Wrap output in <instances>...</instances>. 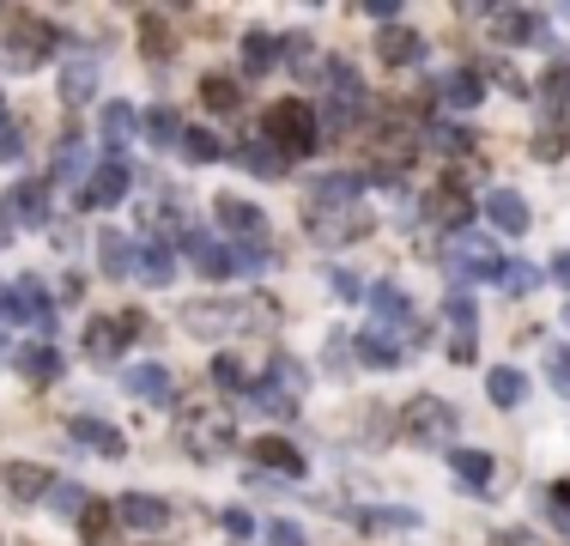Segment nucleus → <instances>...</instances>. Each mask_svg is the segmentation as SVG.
Listing matches in <instances>:
<instances>
[{
	"instance_id": "f257e3e1",
	"label": "nucleus",
	"mask_w": 570,
	"mask_h": 546,
	"mask_svg": "<svg viewBox=\"0 0 570 546\" xmlns=\"http://www.w3.org/2000/svg\"><path fill=\"white\" fill-rule=\"evenodd\" d=\"M261 140L273 146V152L292 164V158H310L316 146H322V128H316V110L304 104V98H285V104H273L267 110V122H261Z\"/></svg>"
},
{
	"instance_id": "f03ea898",
	"label": "nucleus",
	"mask_w": 570,
	"mask_h": 546,
	"mask_svg": "<svg viewBox=\"0 0 570 546\" xmlns=\"http://www.w3.org/2000/svg\"><path fill=\"white\" fill-rule=\"evenodd\" d=\"M134 334H146V316L140 310H122L116 322H110V316H98V322H86V352H91V359H116Z\"/></svg>"
},
{
	"instance_id": "7ed1b4c3",
	"label": "nucleus",
	"mask_w": 570,
	"mask_h": 546,
	"mask_svg": "<svg viewBox=\"0 0 570 546\" xmlns=\"http://www.w3.org/2000/svg\"><path fill=\"white\" fill-rule=\"evenodd\" d=\"M443 268L455 273V280H498V268H504V255H498L486 237H461V243L443 255Z\"/></svg>"
},
{
	"instance_id": "20e7f679",
	"label": "nucleus",
	"mask_w": 570,
	"mask_h": 546,
	"mask_svg": "<svg viewBox=\"0 0 570 546\" xmlns=\"http://www.w3.org/2000/svg\"><path fill=\"white\" fill-rule=\"evenodd\" d=\"M128 164H122V158H104V164L91 170L86 177V189H79V207H122V201H128Z\"/></svg>"
},
{
	"instance_id": "39448f33",
	"label": "nucleus",
	"mask_w": 570,
	"mask_h": 546,
	"mask_svg": "<svg viewBox=\"0 0 570 546\" xmlns=\"http://www.w3.org/2000/svg\"><path fill=\"white\" fill-rule=\"evenodd\" d=\"M401 425H407V437H413V443H443L455 419H449V407H443V401H431V395H413V401L401 407Z\"/></svg>"
},
{
	"instance_id": "423d86ee",
	"label": "nucleus",
	"mask_w": 570,
	"mask_h": 546,
	"mask_svg": "<svg viewBox=\"0 0 570 546\" xmlns=\"http://www.w3.org/2000/svg\"><path fill=\"white\" fill-rule=\"evenodd\" d=\"M328 86H334V98H328V128L334 134H346L352 128V116H358V104H364V86H358V73H352L346 61H334V73H328Z\"/></svg>"
},
{
	"instance_id": "0eeeda50",
	"label": "nucleus",
	"mask_w": 570,
	"mask_h": 546,
	"mask_svg": "<svg viewBox=\"0 0 570 546\" xmlns=\"http://www.w3.org/2000/svg\"><path fill=\"white\" fill-rule=\"evenodd\" d=\"M13 25H19V31H13V37H7V43H13V49H7V61H13V67H37L43 55L55 49V43H49L55 31L43 25V19H31V13H19Z\"/></svg>"
},
{
	"instance_id": "6e6552de",
	"label": "nucleus",
	"mask_w": 570,
	"mask_h": 546,
	"mask_svg": "<svg viewBox=\"0 0 570 546\" xmlns=\"http://www.w3.org/2000/svg\"><path fill=\"white\" fill-rule=\"evenodd\" d=\"M213 213H219V225L231 237H249V243H261V237H267V213L249 207V201H237V195H219V201H213Z\"/></svg>"
},
{
	"instance_id": "1a4fd4ad",
	"label": "nucleus",
	"mask_w": 570,
	"mask_h": 546,
	"mask_svg": "<svg viewBox=\"0 0 570 546\" xmlns=\"http://www.w3.org/2000/svg\"><path fill=\"white\" fill-rule=\"evenodd\" d=\"M480 207H486V219H492L498 231H510V237H522V231H528V201H522L516 189H486V201H480Z\"/></svg>"
},
{
	"instance_id": "9d476101",
	"label": "nucleus",
	"mask_w": 570,
	"mask_h": 546,
	"mask_svg": "<svg viewBox=\"0 0 570 546\" xmlns=\"http://www.w3.org/2000/svg\"><path fill=\"white\" fill-rule=\"evenodd\" d=\"M371 310H376V322H389V328H401L407 340H419L413 304H407V292H401V286H389V280H383V286L371 292Z\"/></svg>"
},
{
	"instance_id": "9b49d317",
	"label": "nucleus",
	"mask_w": 570,
	"mask_h": 546,
	"mask_svg": "<svg viewBox=\"0 0 570 546\" xmlns=\"http://www.w3.org/2000/svg\"><path fill=\"white\" fill-rule=\"evenodd\" d=\"M13 322H31L43 334L55 328V304L37 292V280H13Z\"/></svg>"
},
{
	"instance_id": "f8f14e48",
	"label": "nucleus",
	"mask_w": 570,
	"mask_h": 546,
	"mask_svg": "<svg viewBox=\"0 0 570 546\" xmlns=\"http://www.w3.org/2000/svg\"><path fill=\"white\" fill-rule=\"evenodd\" d=\"M98 134H104L110 152H116V146H128L134 134H140V110L122 104V98H116V104H104V110H98Z\"/></svg>"
},
{
	"instance_id": "ddd939ff",
	"label": "nucleus",
	"mask_w": 570,
	"mask_h": 546,
	"mask_svg": "<svg viewBox=\"0 0 570 546\" xmlns=\"http://www.w3.org/2000/svg\"><path fill=\"white\" fill-rule=\"evenodd\" d=\"M49 486H55V474L37 468V462H13V468H7V492H13L19 504H37V498H49Z\"/></svg>"
},
{
	"instance_id": "4468645a",
	"label": "nucleus",
	"mask_w": 570,
	"mask_h": 546,
	"mask_svg": "<svg viewBox=\"0 0 570 546\" xmlns=\"http://www.w3.org/2000/svg\"><path fill=\"white\" fill-rule=\"evenodd\" d=\"M443 104L449 110H474L486 98V79H480V67H455V73H443Z\"/></svg>"
},
{
	"instance_id": "2eb2a0df",
	"label": "nucleus",
	"mask_w": 570,
	"mask_h": 546,
	"mask_svg": "<svg viewBox=\"0 0 570 546\" xmlns=\"http://www.w3.org/2000/svg\"><path fill=\"white\" fill-rule=\"evenodd\" d=\"M67 437H73L79 450H98V455H110V462H116V455L128 450V443L116 437V425H104V419H73V425H67Z\"/></svg>"
},
{
	"instance_id": "dca6fc26",
	"label": "nucleus",
	"mask_w": 570,
	"mask_h": 546,
	"mask_svg": "<svg viewBox=\"0 0 570 546\" xmlns=\"http://www.w3.org/2000/svg\"><path fill=\"white\" fill-rule=\"evenodd\" d=\"M449 474L467 492H486V486H492V455L486 450H449Z\"/></svg>"
},
{
	"instance_id": "f3484780",
	"label": "nucleus",
	"mask_w": 570,
	"mask_h": 546,
	"mask_svg": "<svg viewBox=\"0 0 570 546\" xmlns=\"http://www.w3.org/2000/svg\"><path fill=\"white\" fill-rule=\"evenodd\" d=\"M492 31H498V43H534L540 37V19L528 7H492Z\"/></svg>"
},
{
	"instance_id": "a211bd4d",
	"label": "nucleus",
	"mask_w": 570,
	"mask_h": 546,
	"mask_svg": "<svg viewBox=\"0 0 570 546\" xmlns=\"http://www.w3.org/2000/svg\"><path fill=\"white\" fill-rule=\"evenodd\" d=\"M376 55H383V67H413V61H425V37H413V31H383V37H376Z\"/></svg>"
},
{
	"instance_id": "6ab92c4d",
	"label": "nucleus",
	"mask_w": 570,
	"mask_h": 546,
	"mask_svg": "<svg viewBox=\"0 0 570 546\" xmlns=\"http://www.w3.org/2000/svg\"><path fill=\"white\" fill-rule=\"evenodd\" d=\"M7 213H13V219H25V225H43V219H49V189H43L37 177L19 182L13 195H7Z\"/></svg>"
},
{
	"instance_id": "aec40b11",
	"label": "nucleus",
	"mask_w": 570,
	"mask_h": 546,
	"mask_svg": "<svg viewBox=\"0 0 570 546\" xmlns=\"http://www.w3.org/2000/svg\"><path fill=\"white\" fill-rule=\"evenodd\" d=\"M122 389H128L134 401H158V407H164L170 401V371H164V364H140V371L122 377Z\"/></svg>"
},
{
	"instance_id": "412c9836",
	"label": "nucleus",
	"mask_w": 570,
	"mask_h": 546,
	"mask_svg": "<svg viewBox=\"0 0 570 546\" xmlns=\"http://www.w3.org/2000/svg\"><path fill=\"white\" fill-rule=\"evenodd\" d=\"M182 249H189V261H195L201 273H207V280H225V273H231V249L225 243H213V237H182Z\"/></svg>"
},
{
	"instance_id": "4be33fe9",
	"label": "nucleus",
	"mask_w": 570,
	"mask_h": 546,
	"mask_svg": "<svg viewBox=\"0 0 570 546\" xmlns=\"http://www.w3.org/2000/svg\"><path fill=\"white\" fill-rule=\"evenodd\" d=\"M467 213H474V195H467L461 182H443L437 195H431V219L449 225V231H455V225H467Z\"/></svg>"
},
{
	"instance_id": "5701e85b",
	"label": "nucleus",
	"mask_w": 570,
	"mask_h": 546,
	"mask_svg": "<svg viewBox=\"0 0 570 546\" xmlns=\"http://www.w3.org/2000/svg\"><path fill=\"white\" fill-rule=\"evenodd\" d=\"M116 516L128 522V528H164V522H170V510L158 504V498H140V492H128V498H122V504H116Z\"/></svg>"
},
{
	"instance_id": "b1692460",
	"label": "nucleus",
	"mask_w": 570,
	"mask_h": 546,
	"mask_svg": "<svg viewBox=\"0 0 570 546\" xmlns=\"http://www.w3.org/2000/svg\"><path fill=\"white\" fill-rule=\"evenodd\" d=\"M255 462H261V468H280V474H292V480L304 474V455L292 450L285 437H255Z\"/></svg>"
},
{
	"instance_id": "393cba45",
	"label": "nucleus",
	"mask_w": 570,
	"mask_h": 546,
	"mask_svg": "<svg viewBox=\"0 0 570 546\" xmlns=\"http://www.w3.org/2000/svg\"><path fill=\"white\" fill-rule=\"evenodd\" d=\"M79 534H86V546H116V516H110V504L91 498V504L79 510Z\"/></svg>"
},
{
	"instance_id": "a878e982",
	"label": "nucleus",
	"mask_w": 570,
	"mask_h": 546,
	"mask_svg": "<svg viewBox=\"0 0 570 546\" xmlns=\"http://www.w3.org/2000/svg\"><path fill=\"white\" fill-rule=\"evenodd\" d=\"M285 49H292V37L280 43V37H267V31H255V37H243V67H249V73H267Z\"/></svg>"
},
{
	"instance_id": "bb28decb",
	"label": "nucleus",
	"mask_w": 570,
	"mask_h": 546,
	"mask_svg": "<svg viewBox=\"0 0 570 546\" xmlns=\"http://www.w3.org/2000/svg\"><path fill=\"white\" fill-rule=\"evenodd\" d=\"M19 371H25L31 383H55L61 377V352H55L49 340H43V346H25L19 352Z\"/></svg>"
},
{
	"instance_id": "cd10ccee",
	"label": "nucleus",
	"mask_w": 570,
	"mask_h": 546,
	"mask_svg": "<svg viewBox=\"0 0 570 546\" xmlns=\"http://www.w3.org/2000/svg\"><path fill=\"white\" fill-rule=\"evenodd\" d=\"M140 49L152 55V61H170L176 37H170V19L164 13H140Z\"/></svg>"
},
{
	"instance_id": "c85d7f7f",
	"label": "nucleus",
	"mask_w": 570,
	"mask_h": 546,
	"mask_svg": "<svg viewBox=\"0 0 570 546\" xmlns=\"http://www.w3.org/2000/svg\"><path fill=\"white\" fill-rule=\"evenodd\" d=\"M134 273H140L146 286H170V273H176V261H170L164 243H146L140 255H134Z\"/></svg>"
},
{
	"instance_id": "c756f323",
	"label": "nucleus",
	"mask_w": 570,
	"mask_h": 546,
	"mask_svg": "<svg viewBox=\"0 0 570 546\" xmlns=\"http://www.w3.org/2000/svg\"><path fill=\"white\" fill-rule=\"evenodd\" d=\"M486 395H492L498 407H516L522 395H528V377H522V371H510V364H498L492 377H486Z\"/></svg>"
},
{
	"instance_id": "7c9ffc66",
	"label": "nucleus",
	"mask_w": 570,
	"mask_h": 546,
	"mask_svg": "<svg viewBox=\"0 0 570 546\" xmlns=\"http://www.w3.org/2000/svg\"><path fill=\"white\" fill-rule=\"evenodd\" d=\"M146 134H152V146H182V116L170 104H158V110H146Z\"/></svg>"
},
{
	"instance_id": "2f4dec72",
	"label": "nucleus",
	"mask_w": 570,
	"mask_h": 546,
	"mask_svg": "<svg viewBox=\"0 0 570 546\" xmlns=\"http://www.w3.org/2000/svg\"><path fill=\"white\" fill-rule=\"evenodd\" d=\"M201 104H207V110H237V104H243V91H237L231 73H207V79H201Z\"/></svg>"
},
{
	"instance_id": "473e14b6",
	"label": "nucleus",
	"mask_w": 570,
	"mask_h": 546,
	"mask_svg": "<svg viewBox=\"0 0 570 546\" xmlns=\"http://www.w3.org/2000/svg\"><path fill=\"white\" fill-rule=\"evenodd\" d=\"M98 268H104V273H128L134 268V249H128V237H122V231L98 237Z\"/></svg>"
},
{
	"instance_id": "72a5a7b5",
	"label": "nucleus",
	"mask_w": 570,
	"mask_h": 546,
	"mask_svg": "<svg viewBox=\"0 0 570 546\" xmlns=\"http://www.w3.org/2000/svg\"><path fill=\"white\" fill-rule=\"evenodd\" d=\"M91 91H98V67H91V61H73V67L61 73V98H67V104H86Z\"/></svg>"
},
{
	"instance_id": "f704fd0d",
	"label": "nucleus",
	"mask_w": 570,
	"mask_h": 546,
	"mask_svg": "<svg viewBox=\"0 0 570 546\" xmlns=\"http://www.w3.org/2000/svg\"><path fill=\"white\" fill-rule=\"evenodd\" d=\"M358 522L371 534H407V528H419V510H364Z\"/></svg>"
},
{
	"instance_id": "c9c22d12",
	"label": "nucleus",
	"mask_w": 570,
	"mask_h": 546,
	"mask_svg": "<svg viewBox=\"0 0 570 546\" xmlns=\"http://www.w3.org/2000/svg\"><path fill=\"white\" fill-rule=\"evenodd\" d=\"M237 158H243V164L255 170V177H280V170H285V158L273 152L267 140H243V146H237Z\"/></svg>"
},
{
	"instance_id": "e433bc0d",
	"label": "nucleus",
	"mask_w": 570,
	"mask_h": 546,
	"mask_svg": "<svg viewBox=\"0 0 570 546\" xmlns=\"http://www.w3.org/2000/svg\"><path fill=\"white\" fill-rule=\"evenodd\" d=\"M358 359L376 364V371H395V364H401V346L383 340V334H358Z\"/></svg>"
},
{
	"instance_id": "4c0bfd02",
	"label": "nucleus",
	"mask_w": 570,
	"mask_h": 546,
	"mask_svg": "<svg viewBox=\"0 0 570 546\" xmlns=\"http://www.w3.org/2000/svg\"><path fill=\"white\" fill-rule=\"evenodd\" d=\"M182 152H189V164H213V158H225V146H219V134L189 128V134H182Z\"/></svg>"
},
{
	"instance_id": "58836bf2",
	"label": "nucleus",
	"mask_w": 570,
	"mask_h": 546,
	"mask_svg": "<svg viewBox=\"0 0 570 546\" xmlns=\"http://www.w3.org/2000/svg\"><path fill=\"white\" fill-rule=\"evenodd\" d=\"M498 286L504 292H534L540 286V268H534V261H504V268H498Z\"/></svg>"
},
{
	"instance_id": "ea45409f",
	"label": "nucleus",
	"mask_w": 570,
	"mask_h": 546,
	"mask_svg": "<svg viewBox=\"0 0 570 546\" xmlns=\"http://www.w3.org/2000/svg\"><path fill=\"white\" fill-rule=\"evenodd\" d=\"M261 268H267V243H249V249H231V273H243V280H255Z\"/></svg>"
},
{
	"instance_id": "a19ab883",
	"label": "nucleus",
	"mask_w": 570,
	"mask_h": 546,
	"mask_svg": "<svg viewBox=\"0 0 570 546\" xmlns=\"http://www.w3.org/2000/svg\"><path fill=\"white\" fill-rule=\"evenodd\" d=\"M546 377H552V389L570 401V352H565V346H552V352H546Z\"/></svg>"
},
{
	"instance_id": "79ce46f5",
	"label": "nucleus",
	"mask_w": 570,
	"mask_h": 546,
	"mask_svg": "<svg viewBox=\"0 0 570 546\" xmlns=\"http://www.w3.org/2000/svg\"><path fill=\"white\" fill-rule=\"evenodd\" d=\"M49 510H61V516H79V510H86V492H79V486H49Z\"/></svg>"
},
{
	"instance_id": "37998d69",
	"label": "nucleus",
	"mask_w": 570,
	"mask_h": 546,
	"mask_svg": "<svg viewBox=\"0 0 570 546\" xmlns=\"http://www.w3.org/2000/svg\"><path fill=\"white\" fill-rule=\"evenodd\" d=\"M540 98H546V104H570V67H552V73H546Z\"/></svg>"
},
{
	"instance_id": "c03bdc74",
	"label": "nucleus",
	"mask_w": 570,
	"mask_h": 546,
	"mask_svg": "<svg viewBox=\"0 0 570 546\" xmlns=\"http://www.w3.org/2000/svg\"><path fill=\"white\" fill-rule=\"evenodd\" d=\"M19 158H25V134L13 122H0V164H19Z\"/></svg>"
},
{
	"instance_id": "a18cd8bd",
	"label": "nucleus",
	"mask_w": 570,
	"mask_h": 546,
	"mask_svg": "<svg viewBox=\"0 0 570 546\" xmlns=\"http://www.w3.org/2000/svg\"><path fill=\"white\" fill-rule=\"evenodd\" d=\"M443 316H449L455 328H474V298H467V292H449V298H443Z\"/></svg>"
},
{
	"instance_id": "49530a36",
	"label": "nucleus",
	"mask_w": 570,
	"mask_h": 546,
	"mask_svg": "<svg viewBox=\"0 0 570 546\" xmlns=\"http://www.w3.org/2000/svg\"><path fill=\"white\" fill-rule=\"evenodd\" d=\"M213 377H219V389H243V364H237L231 352H219V359H213Z\"/></svg>"
},
{
	"instance_id": "de8ad7c7",
	"label": "nucleus",
	"mask_w": 570,
	"mask_h": 546,
	"mask_svg": "<svg viewBox=\"0 0 570 546\" xmlns=\"http://www.w3.org/2000/svg\"><path fill=\"white\" fill-rule=\"evenodd\" d=\"M431 146H437V152H467L474 134H467V128H437V134H431Z\"/></svg>"
},
{
	"instance_id": "09e8293b",
	"label": "nucleus",
	"mask_w": 570,
	"mask_h": 546,
	"mask_svg": "<svg viewBox=\"0 0 570 546\" xmlns=\"http://www.w3.org/2000/svg\"><path fill=\"white\" fill-rule=\"evenodd\" d=\"M565 152V128H540L534 134V158H558Z\"/></svg>"
},
{
	"instance_id": "8fccbe9b",
	"label": "nucleus",
	"mask_w": 570,
	"mask_h": 546,
	"mask_svg": "<svg viewBox=\"0 0 570 546\" xmlns=\"http://www.w3.org/2000/svg\"><path fill=\"white\" fill-rule=\"evenodd\" d=\"M552 522H558V534L570 541V492H565V486L552 492Z\"/></svg>"
},
{
	"instance_id": "3c124183",
	"label": "nucleus",
	"mask_w": 570,
	"mask_h": 546,
	"mask_svg": "<svg viewBox=\"0 0 570 546\" xmlns=\"http://www.w3.org/2000/svg\"><path fill=\"white\" fill-rule=\"evenodd\" d=\"M273 546H304V528L298 522H273Z\"/></svg>"
},
{
	"instance_id": "603ef678",
	"label": "nucleus",
	"mask_w": 570,
	"mask_h": 546,
	"mask_svg": "<svg viewBox=\"0 0 570 546\" xmlns=\"http://www.w3.org/2000/svg\"><path fill=\"white\" fill-rule=\"evenodd\" d=\"M328 286H334V298H358V280H352V273H328Z\"/></svg>"
},
{
	"instance_id": "864d4df0",
	"label": "nucleus",
	"mask_w": 570,
	"mask_h": 546,
	"mask_svg": "<svg viewBox=\"0 0 570 546\" xmlns=\"http://www.w3.org/2000/svg\"><path fill=\"white\" fill-rule=\"evenodd\" d=\"M79 164H86V158H79V140H67L61 146V177H79Z\"/></svg>"
},
{
	"instance_id": "5fc2aeb1",
	"label": "nucleus",
	"mask_w": 570,
	"mask_h": 546,
	"mask_svg": "<svg viewBox=\"0 0 570 546\" xmlns=\"http://www.w3.org/2000/svg\"><path fill=\"white\" fill-rule=\"evenodd\" d=\"M225 528H231L237 541H243V534H255V522H249V510H231V516H225Z\"/></svg>"
},
{
	"instance_id": "6e6d98bb",
	"label": "nucleus",
	"mask_w": 570,
	"mask_h": 546,
	"mask_svg": "<svg viewBox=\"0 0 570 546\" xmlns=\"http://www.w3.org/2000/svg\"><path fill=\"white\" fill-rule=\"evenodd\" d=\"M552 280H558V286H570V249H565V255H552Z\"/></svg>"
},
{
	"instance_id": "4d7b16f0",
	"label": "nucleus",
	"mask_w": 570,
	"mask_h": 546,
	"mask_svg": "<svg viewBox=\"0 0 570 546\" xmlns=\"http://www.w3.org/2000/svg\"><path fill=\"white\" fill-rule=\"evenodd\" d=\"M0 322H13V286H0Z\"/></svg>"
},
{
	"instance_id": "13d9d810",
	"label": "nucleus",
	"mask_w": 570,
	"mask_h": 546,
	"mask_svg": "<svg viewBox=\"0 0 570 546\" xmlns=\"http://www.w3.org/2000/svg\"><path fill=\"white\" fill-rule=\"evenodd\" d=\"M0 243H7V225H0Z\"/></svg>"
},
{
	"instance_id": "bf43d9fd",
	"label": "nucleus",
	"mask_w": 570,
	"mask_h": 546,
	"mask_svg": "<svg viewBox=\"0 0 570 546\" xmlns=\"http://www.w3.org/2000/svg\"><path fill=\"white\" fill-rule=\"evenodd\" d=\"M565 322H570V316H565Z\"/></svg>"
}]
</instances>
